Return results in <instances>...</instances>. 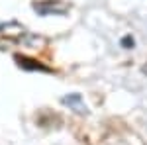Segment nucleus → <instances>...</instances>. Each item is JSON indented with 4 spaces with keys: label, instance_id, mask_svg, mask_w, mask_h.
I'll list each match as a JSON object with an SVG mask.
<instances>
[{
    "label": "nucleus",
    "instance_id": "nucleus-1",
    "mask_svg": "<svg viewBox=\"0 0 147 145\" xmlns=\"http://www.w3.org/2000/svg\"><path fill=\"white\" fill-rule=\"evenodd\" d=\"M34 10L41 16H63L69 12V4L61 2V0H41V2H34Z\"/></svg>",
    "mask_w": 147,
    "mask_h": 145
},
{
    "label": "nucleus",
    "instance_id": "nucleus-2",
    "mask_svg": "<svg viewBox=\"0 0 147 145\" xmlns=\"http://www.w3.org/2000/svg\"><path fill=\"white\" fill-rule=\"evenodd\" d=\"M63 104H69V106H73L77 112H86V106L82 104V98H80V94H69L63 98Z\"/></svg>",
    "mask_w": 147,
    "mask_h": 145
},
{
    "label": "nucleus",
    "instance_id": "nucleus-3",
    "mask_svg": "<svg viewBox=\"0 0 147 145\" xmlns=\"http://www.w3.org/2000/svg\"><path fill=\"white\" fill-rule=\"evenodd\" d=\"M18 65L22 69H28V71H47L45 67H41L37 61H32V59H26V57H16Z\"/></svg>",
    "mask_w": 147,
    "mask_h": 145
},
{
    "label": "nucleus",
    "instance_id": "nucleus-4",
    "mask_svg": "<svg viewBox=\"0 0 147 145\" xmlns=\"http://www.w3.org/2000/svg\"><path fill=\"white\" fill-rule=\"evenodd\" d=\"M122 45H124L125 49H129V47H134V39L127 35V37H124V39H122Z\"/></svg>",
    "mask_w": 147,
    "mask_h": 145
}]
</instances>
